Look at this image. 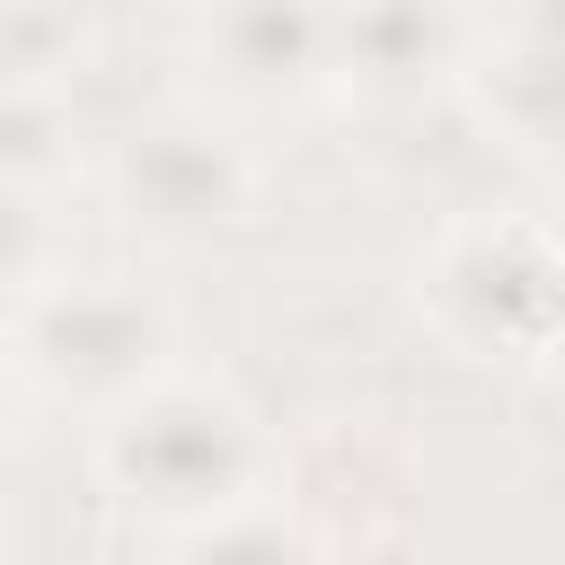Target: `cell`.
I'll list each match as a JSON object with an SVG mask.
<instances>
[{"label":"cell","instance_id":"3","mask_svg":"<svg viewBox=\"0 0 565 565\" xmlns=\"http://www.w3.org/2000/svg\"><path fill=\"white\" fill-rule=\"evenodd\" d=\"M168 309L141 300L132 282H53V291H26L18 309V362L53 388V397H132L168 371Z\"/></svg>","mask_w":565,"mask_h":565},{"label":"cell","instance_id":"2","mask_svg":"<svg viewBox=\"0 0 565 565\" xmlns=\"http://www.w3.org/2000/svg\"><path fill=\"white\" fill-rule=\"evenodd\" d=\"M556 274L565 265H556L547 221H468L424 265V300H433L441 335H459L468 353L539 362L556 344Z\"/></svg>","mask_w":565,"mask_h":565},{"label":"cell","instance_id":"10","mask_svg":"<svg viewBox=\"0 0 565 565\" xmlns=\"http://www.w3.org/2000/svg\"><path fill=\"white\" fill-rule=\"evenodd\" d=\"M71 159V115L53 88H0V185H35Z\"/></svg>","mask_w":565,"mask_h":565},{"label":"cell","instance_id":"7","mask_svg":"<svg viewBox=\"0 0 565 565\" xmlns=\"http://www.w3.org/2000/svg\"><path fill=\"white\" fill-rule=\"evenodd\" d=\"M477 106H486V124L503 132V141H521L530 159H547L556 150V124H565V71H556V35H512V44H494L486 53V71H477Z\"/></svg>","mask_w":565,"mask_h":565},{"label":"cell","instance_id":"12","mask_svg":"<svg viewBox=\"0 0 565 565\" xmlns=\"http://www.w3.org/2000/svg\"><path fill=\"white\" fill-rule=\"evenodd\" d=\"M9 397H18V380H9V344H0V433H9Z\"/></svg>","mask_w":565,"mask_h":565},{"label":"cell","instance_id":"9","mask_svg":"<svg viewBox=\"0 0 565 565\" xmlns=\"http://www.w3.org/2000/svg\"><path fill=\"white\" fill-rule=\"evenodd\" d=\"M88 26L71 0H0V88H53L79 62Z\"/></svg>","mask_w":565,"mask_h":565},{"label":"cell","instance_id":"8","mask_svg":"<svg viewBox=\"0 0 565 565\" xmlns=\"http://www.w3.org/2000/svg\"><path fill=\"white\" fill-rule=\"evenodd\" d=\"M168 565H318L309 530L282 521V512H256V503H230L212 521H185L177 556Z\"/></svg>","mask_w":565,"mask_h":565},{"label":"cell","instance_id":"11","mask_svg":"<svg viewBox=\"0 0 565 565\" xmlns=\"http://www.w3.org/2000/svg\"><path fill=\"white\" fill-rule=\"evenodd\" d=\"M44 265V212L26 185H0V291H26Z\"/></svg>","mask_w":565,"mask_h":565},{"label":"cell","instance_id":"4","mask_svg":"<svg viewBox=\"0 0 565 565\" xmlns=\"http://www.w3.org/2000/svg\"><path fill=\"white\" fill-rule=\"evenodd\" d=\"M115 194H124V212H132L141 230H159V238H212V230H230V221L247 212L256 168H247V150H238L230 132H212V124H194V115H159V124H141V132L124 141Z\"/></svg>","mask_w":565,"mask_h":565},{"label":"cell","instance_id":"1","mask_svg":"<svg viewBox=\"0 0 565 565\" xmlns=\"http://www.w3.org/2000/svg\"><path fill=\"white\" fill-rule=\"evenodd\" d=\"M256 468H265V441H256L247 406L203 388V380H168V371L150 388L115 397V415L97 433V477L132 512H159L177 530L247 503Z\"/></svg>","mask_w":565,"mask_h":565},{"label":"cell","instance_id":"6","mask_svg":"<svg viewBox=\"0 0 565 565\" xmlns=\"http://www.w3.org/2000/svg\"><path fill=\"white\" fill-rule=\"evenodd\" d=\"M327 53L362 88H424L459 53L450 0H327Z\"/></svg>","mask_w":565,"mask_h":565},{"label":"cell","instance_id":"5","mask_svg":"<svg viewBox=\"0 0 565 565\" xmlns=\"http://www.w3.org/2000/svg\"><path fill=\"white\" fill-rule=\"evenodd\" d=\"M203 44H212V62L238 97H300L335 71L327 0H212Z\"/></svg>","mask_w":565,"mask_h":565}]
</instances>
